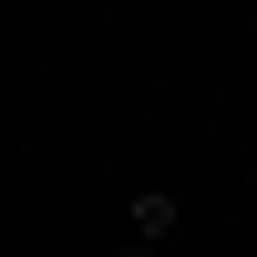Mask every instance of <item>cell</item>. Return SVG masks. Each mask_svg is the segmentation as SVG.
<instances>
[{"label":"cell","mask_w":257,"mask_h":257,"mask_svg":"<svg viewBox=\"0 0 257 257\" xmlns=\"http://www.w3.org/2000/svg\"><path fill=\"white\" fill-rule=\"evenodd\" d=\"M175 216H185V206L165 196V185H144V196H134V237H144V247H155V237H175Z\"/></svg>","instance_id":"obj_1"},{"label":"cell","mask_w":257,"mask_h":257,"mask_svg":"<svg viewBox=\"0 0 257 257\" xmlns=\"http://www.w3.org/2000/svg\"><path fill=\"white\" fill-rule=\"evenodd\" d=\"M113 257H155V247H113Z\"/></svg>","instance_id":"obj_2"}]
</instances>
